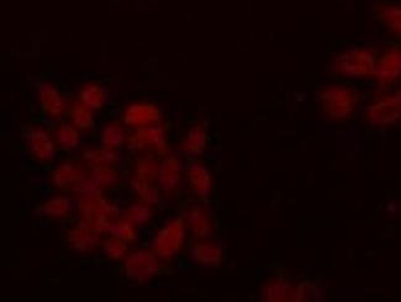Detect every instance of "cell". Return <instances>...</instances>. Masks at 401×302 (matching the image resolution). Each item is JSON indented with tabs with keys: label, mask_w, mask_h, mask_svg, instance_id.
Wrapping results in <instances>:
<instances>
[{
	"label": "cell",
	"mask_w": 401,
	"mask_h": 302,
	"mask_svg": "<svg viewBox=\"0 0 401 302\" xmlns=\"http://www.w3.org/2000/svg\"><path fill=\"white\" fill-rule=\"evenodd\" d=\"M25 144L30 149L34 157L47 162L51 160L56 154V144L52 141L51 136L44 128H32L26 131Z\"/></svg>",
	"instance_id": "9c48e42d"
},
{
	"label": "cell",
	"mask_w": 401,
	"mask_h": 302,
	"mask_svg": "<svg viewBox=\"0 0 401 302\" xmlns=\"http://www.w3.org/2000/svg\"><path fill=\"white\" fill-rule=\"evenodd\" d=\"M192 256L199 266L218 268L224 261V251L213 242H195L192 246Z\"/></svg>",
	"instance_id": "5bb4252c"
},
{
	"label": "cell",
	"mask_w": 401,
	"mask_h": 302,
	"mask_svg": "<svg viewBox=\"0 0 401 302\" xmlns=\"http://www.w3.org/2000/svg\"><path fill=\"white\" fill-rule=\"evenodd\" d=\"M124 217H126L127 220L132 221L135 225H143L151 220L152 217V211L151 207L145 203L138 201V204L129 206L127 210L124 212Z\"/></svg>",
	"instance_id": "4dcf8cb0"
},
{
	"label": "cell",
	"mask_w": 401,
	"mask_h": 302,
	"mask_svg": "<svg viewBox=\"0 0 401 302\" xmlns=\"http://www.w3.org/2000/svg\"><path fill=\"white\" fill-rule=\"evenodd\" d=\"M187 180L189 188L202 200L208 199L213 188V179L208 168L197 160H190L187 165Z\"/></svg>",
	"instance_id": "8fae6325"
},
{
	"label": "cell",
	"mask_w": 401,
	"mask_h": 302,
	"mask_svg": "<svg viewBox=\"0 0 401 302\" xmlns=\"http://www.w3.org/2000/svg\"><path fill=\"white\" fill-rule=\"evenodd\" d=\"M51 180L60 189H70L79 184L81 180V172L78 165L72 162H63L52 172Z\"/></svg>",
	"instance_id": "ac0fdd59"
},
{
	"label": "cell",
	"mask_w": 401,
	"mask_h": 302,
	"mask_svg": "<svg viewBox=\"0 0 401 302\" xmlns=\"http://www.w3.org/2000/svg\"><path fill=\"white\" fill-rule=\"evenodd\" d=\"M296 285L285 277H278L264 284L262 287V300L264 301H295Z\"/></svg>",
	"instance_id": "4fadbf2b"
},
{
	"label": "cell",
	"mask_w": 401,
	"mask_h": 302,
	"mask_svg": "<svg viewBox=\"0 0 401 302\" xmlns=\"http://www.w3.org/2000/svg\"><path fill=\"white\" fill-rule=\"evenodd\" d=\"M159 259L161 258L155 252H138L132 254L125 263L126 277L140 284L148 282L159 270Z\"/></svg>",
	"instance_id": "5b68a950"
},
{
	"label": "cell",
	"mask_w": 401,
	"mask_h": 302,
	"mask_svg": "<svg viewBox=\"0 0 401 302\" xmlns=\"http://www.w3.org/2000/svg\"><path fill=\"white\" fill-rule=\"evenodd\" d=\"M373 76L381 87H388L401 78V50L393 48L386 51L376 62Z\"/></svg>",
	"instance_id": "52a82bcc"
},
{
	"label": "cell",
	"mask_w": 401,
	"mask_h": 302,
	"mask_svg": "<svg viewBox=\"0 0 401 302\" xmlns=\"http://www.w3.org/2000/svg\"><path fill=\"white\" fill-rule=\"evenodd\" d=\"M358 95L353 88L330 85L321 90L319 103L321 111L332 121H345L352 116L357 107Z\"/></svg>",
	"instance_id": "6da1fadb"
},
{
	"label": "cell",
	"mask_w": 401,
	"mask_h": 302,
	"mask_svg": "<svg viewBox=\"0 0 401 302\" xmlns=\"http://www.w3.org/2000/svg\"><path fill=\"white\" fill-rule=\"evenodd\" d=\"M103 251L112 261L124 259L129 253L126 242L115 236L107 237V240L103 242Z\"/></svg>",
	"instance_id": "f546056e"
},
{
	"label": "cell",
	"mask_w": 401,
	"mask_h": 302,
	"mask_svg": "<svg viewBox=\"0 0 401 302\" xmlns=\"http://www.w3.org/2000/svg\"><path fill=\"white\" fill-rule=\"evenodd\" d=\"M92 180L97 189H107L117 184L119 174L107 165H93Z\"/></svg>",
	"instance_id": "4316f807"
},
{
	"label": "cell",
	"mask_w": 401,
	"mask_h": 302,
	"mask_svg": "<svg viewBox=\"0 0 401 302\" xmlns=\"http://www.w3.org/2000/svg\"><path fill=\"white\" fill-rule=\"evenodd\" d=\"M109 233H112V236L117 237L126 243H130L136 240V225L132 221L127 220L124 216L117 217L112 222Z\"/></svg>",
	"instance_id": "83f0119b"
},
{
	"label": "cell",
	"mask_w": 401,
	"mask_h": 302,
	"mask_svg": "<svg viewBox=\"0 0 401 302\" xmlns=\"http://www.w3.org/2000/svg\"><path fill=\"white\" fill-rule=\"evenodd\" d=\"M326 291L317 282L306 280L296 285L295 301H322Z\"/></svg>",
	"instance_id": "603a6c76"
},
{
	"label": "cell",
	"mask_w": 401,
	"mask_h": 302,
	"mask_svg": "<svg viewBox=\"0 0 401 302\" xmlns=\"http://www.w3.org/2000/svg\"><path fill=\"white\" fill-rule=\"evenodd\" d=\"M130 147L133 149L145 151L148 153H166L168 151L166 131L157 123L138 128L135 132L126 137Z\"/></svg>",
	"instance_id": "277c9868"
},
{
	"label": "cell",
	"mask_w": 401,
	"mask_h": 302,
	"mask_svg": "<svg viewBox=\"0 0 401 302\" xmlns=\"http://www.w3.org/2000/svg\"><path fill=\"white\" fill-rule=\"evenodd\" d=\"M184 221L189 230L192 231L194 236L199 240L213 236L216 231V224L213 215L203 206L194 205L189 207Z\"/></svg>",
	"instance_id": "ba28073f"
},
{
	"label": "cell",
	"mask_w": 401,
	"mask_h": 302,
	"mask_svg": "<svg viewBox=\"0 0 401 302\" xmlns=\"http://www.w3.org/2000/svg\"><path fill=\"white\" fill-rule=\"evenodd\" d=\"M376 62V56L371 50L352 48L337 56L334 71L343 77H367L374 73Z\"/></svg>",
	"instance_id": "7a4b0ae2"
},
{
	"label": "cell",
	"mask_w": 401,
	"mask_h": 302,
	"mask_svg": "<svg viewBox=\"0 0 401 302\" xmlns=\"http://www.w3.org/2000/svg\"><path fill=\"white\" fill-rule=\"evenodd\" d=\"M366 118L372 126L384 128L401 118V92L383 97L367 109Z\"/></svg>",
	"instance_id": "8992f818"
},
{
	"label": "cell",
	"mask_w": 401,
	"mask_h": 302,
	"mask_svg": "<svg viewBox=\"0 0 401 302\" xmlns=\"http://www.w3.org/2000/svg\"><path fill=\"white\" fill-rule=\"evenodd\" d=\"M68 209H70L68 200L63 196H55L46 201L42 206L44 214L51 219H60V217L66 216Z\"/></svg>",
	"instance_id": "1f68e13d"
},
{
	"label": "cell",
	"mask_w": 401,
	"mask_h": 302,
	"mask_svg": "<svg viewBox=\"0 0 401 302\" xmlns=\"http://www.w3.org/2000/svg\"><path fill=\"white\" fill-rule=\"evenodd\" d=\"M187 225L183 217L169 222L158 232L153 240V252L161 259H169L179 253L185 241Z\"/></svg>",
	"instance_id": "3957f363"
},
{
	"label": "cell",
	"mask_w": 401,
	"mask_h": 302,
	"mask_svg": "<svg viewBox=\"0 0 401 302\" xmlns=\"http://www.w3.org/2000/svg\"><path fill=\"white\" fill-rule=\"evenodd\" d=\"M57 146L63 151L76 149L79 144V135L74 126L70 123H62L56 130Z\"/></svg>",
	"instance_id": "d4e9b609"
},
{
	"label": "cell",
	"mask_w": 401,
	"mask_h": 302,
	"mask_svg": "<svg viewBox=\"0 0 401 302\" xmlns=\"http://www.w3.org/2000/svg\"><path fill=\"white\" fill-rule=\"evenodd\" d=\"M67 242L77 252H92L100 245V233L86 226L79 225L68 231Z\"/></svg>",
	"instance_id": "9a60e30c"
},
{
	"label": "cell",
	"mask_w": 401,
	"mask_h": 302,
	"mask_svg": "<svg viewBox=\"0 0 401 302\" xmlns=\"http://www.w3.org/2000/svg\"><path fill=\"white\" fill-rule=\"evenodd\" d=\"M159 165L161 162L155 157V153H146L138 156V158L133 159L132 162V170H133V178L147 181V183H155L158 180V173H159Z\"/></svg>",
	"instance_id": "2e32d148"
},
{
	"label": "cell",
	"mask_w": 401,
	"mask_h": 302,
	"mask_svg": "<svg viewBox=\"0 0 401 302\" xmlns=\"http://www.w3.org/2000/svg\"><path fill=\"white\" fill-rule=\"evenodd\" d=\"M376 16L388 30L396 35H401V6H378L376 9Z\"/></svg>",
	"instance_id": "ffe728a7"
},
{
	"label": "cell",
	"mask_w": 401,
	"mask_h": 302,
	"mask_svg": "<svg viewBox=\"0 0 401 302\" xmlns=\"http://www.w3.org/2000/svg\"><path fill=\"white\" fill-rule=\"evenodd\" d=\"M122 121L129 126L145 128L161 121V111L155 104H133L122 115Z\"/></svg>",
	"instance_id": "30bf717a"
},
{
	"label": "cell",
	"mask_w": 401,
	"mask_h": 302,
	"mask_svg": "<svg viewBox=\"0 0 401 302\" xmlns=\"http://www.w3.org/2000/svg\"><path fill=\"white\" fill-rule=\"evenodd\" d=\"M105 92L98 84H88L79 92V102L92 110H100L105 103Z\"/></svg>",
	"instance_id": "7402d4cb"
},
{
	"label": "cell",
	"mask_w": 401,
	"mask_h": 302,
	"mask_svg": "<svg viewBox=\"0 0 401 302\" xmlns=\"http://www.w3.org/2000/svg\"><path fill=\"white\" fill-rule=\"evenodd\" d=\"M67 115L71 118L72 123L79 130L88 131L94 128V116H93L92 109L88 108L84 104L77 103L70 108Z\"/></svg>",
	"instance_id": "44dd1931"
},
{
	"label": "cell",
	"mask_w": 401,
	"mask_h": 302,
	"mask_svg": "<svg viewBox=\"0 0 401 302\" xmlns=\"http://www.w3.org/2000/svg\"><path fill=\"white\" fill-rule=\"evenodd\" d=\"M209 135L206 130L197 125L192 128H189L188 132L185 133L183 137L180 149H183V152L192 156L203 153L208 146Z\"/></svg>",
	"instance_id": "d6986e66"
},
{
	"label": "cell",
	"mask_w": 401,
	"mask_h": 302,
	"mask_svg": "<svg viewBox=\"0 0 401 302\" xmlns=\"http://www.w3.org/2000/svg\"><path fill=\"white\" fill-rule=\"evenodd\" d=\"M125 139H126V133L121 125L112 123L104 128L102 135L103 147L112 149H120Z\"/></svg>",
	"instance_id": "484cf974"
},
{
	"label": "cell",
	"mask_w": 401,
	"mask_h": 302,
	"mask_svg": "<svg viewBox=\"0 0 401 302\" xmlns=\"http://www.w3.org/2000/svg\"><path fill=\"white\" fill-rule=\"evenodd\" d=\"M83 159L88 160L92 165H107L117 160V154L115 149H88L83 152Z\"/></svg>",
	"instance_id": "f1b7e54d"
},
{
	"label": "cell",
	"mask_w": 401,
	"mask_h": 302,
	"mask_svg": "<svg viewBox=\"0 0 401 302\" xmlns=\"http://www.w3.org/2000/svg\"><path fill=\"white\" fill-rule=\"evenodd\" d=\"M182 179V165L176 156L163 159L159 165L158 183L166 193H174Z\"/></svg>",
	"instance_id": "7c38bea8"
},
{
	"label": "cell",
	"mask_w": 401,
	"mask_h": 302,
	"mask_svg": "<svg viewBox=\"0 0 401 302\" xmlns=\"http://www.w3.org/2000/svg\"><path fill=\"white\" fill-rule=\"evenodd\" d=\"M40 100L42 113L58 116L65 109V99L60 90L50 83H44L40 87Z\"/></svg>",
	"instance_id": "e0dca14e"
},
{
	"label": "cell",
	"mask_w": 401,
	"mask_h": 302,
	"mask_svg": "<svg viewBox=\"0 0 401 302\" xmlns=\"http://www.w3.org/2000/svg\"><path fill=\"white\" fill-rule=\"evenodd\" d=\"M132 188L133 191L138 196V201L145 203L147 205H156L161 201V194L159 189L155 185V183H147L141 180H132Z\"/></svg>",
	"instance_id": "cb8c5ba5"
}]
</instances>
